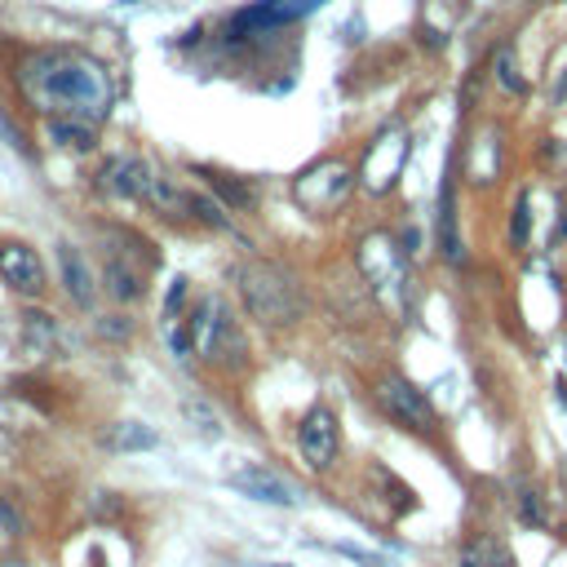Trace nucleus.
<instances>
[{
    "label": "nucleus",
    "mask_w": 567,
    "mask_h": 567,
    "mask_svg": "<svg viewBox=\"0 0 567 567\" xmlns=\"http://www.w3.org/2000/svg\"><path fill=\"white\" fill-rule=\"evenodd\" d=\"M239 567H266V563H239Z\"/></svg>",
    "instance_id": "obj_30"
},
{
    "label": "nucleus",
    "mask_w": 567,
    "mask_h": 567,
    "mask_svg": "<svg viewBox=\"0 0 567 567\" xmlns=\"http://www.w3.org/2000/svg\"><path fill=\"white\" fill-rule=\"evenodd\" d=\"M496 80H501L509 93H527V80L518 75V58H514V49H509V44H501V49H496Z\"/></svg>",
    "instance_id": "obj_17"
},
{
    "label": "nucleus",
    "mask_w": 567,
    "mask_h": 567,
    "mask_svg": "<svg viewBox=\"0 0 567 567\" xmlns=\"http://www.w3.org/2000/svg\"><path fill=\"white\" fill-rule=\"evenodd\" d=\"M18 80H22L27 97L40 111L62 115V120L97 124V120L111 115V102H115V89H111L106 66L97 58L71 53V49H49V53L27 58Z\"/></svg>",
    "instance_id": "obj_1"
},
{
    "label": "nucleus",
    "mask_w": 567,
    "mask_h": 567,
    "mask_svg": "<svg viewBox=\"0 0 567 567\" xmlns=\"http://www.w3.org/2000/svg\"><path fill=\"white\" fill-rule=\"evenodd\" d=\"M527 230H532V208H527V195H518V199H514V217H509V239H514V248L527 244Z\"/></svg>",
    "instance_id": "obj_19"
},
{
    "label": "nucleus",
    "mask_w": 567,
    "mask_h": 567,
    "mask_svg": "<svg viewBox=\"0 0 567 567\" xmlns=\"http://www.w3.org/2000/svg\"><path fill=\"white\" fill-rule=\"evenodd\" d=\"M403 155H408V142H403L399 133H381V137L368 146V155H363V182H368L372 190H385V186L399 177Z\"/></svg>",
    "instance_id": "obj_10"
},
{
    "label": "nucleus",
    "mask_w": 567,
    "mask_h": 567,
    "mask_svg": "<svg viewBox=\"0 0 567 567\" xmlns=\"http://www.w3.org/2000/svg\"><path fill=\"white\" fill-rule=\"evenodd\" d=\"M558 399H563V408H567V381H558Z\"/></svg>",
    "instance_id": "obj_28"
},
{
    "label": "nucleus",
    "mask_w": 567,
    "mask_h": 567,
    "mask_svg": "<svg viewBox=\"0 0 567 567\" xmlns=\"http://www.w3.org/2000/svg\"><path fill=\"white\" fill-rule=\"evenodd\" d=\"M315 4H323V0H257V4H248V9H239V13L230 18V35H248V31L284 27V22L301 18V13H310Z\"/></svg>",
    "instance_id": "obj_9"
},
{
    "label": "nucleus",
    "mask_w": 567,
    "mask_h": 567,
    "mask_svg": "<svg viewBox=\"0 0 567 567\" xmlns=\"http://www.w3.org/2000/svg\"><path fill=\"white\" fill-rule=\"evenodd\" d=\"M487 558H492V549H487L483 540H474V545L461 554V567H487Z\"/></svg>",
    "instance_id": "obj_23"
},
{
    "label": "nucleus",
    "mask_w": 567,
    "mask_h": 567,
    "mask_svg": "<svg viewBox=\"0 0 567 567\" xmlns=\"http://www.w3.org/2000/svg\"><path fill=\"white\" fill-rule=\"evenodd\" d=\"M182 297H186V279L177 275V279H173V288H168V301H164V315H173V310L182 306Z\"/></svg>",
    "instance_id": "obj_25"
},
{
    "label": "nucleus",
    "mask_w": 567,
    "mask_h": 567,
    "mask_svg": "<svg viewBox=\"0 0 567 567\" xmlns=\"http://www.w3.org/2000/svg\"><path fill=\"white\" fill-rule=\"evenodd\" d=\"M235 284H239V297L248 306V315L257 323H297L301 310H306V297L297 288V279L284 270V266H270V261H248L235 270Z\"/></svg>",
    "instance_id": "obj_2"
},
{
    "label": "nucleus",
    "mask_w": 567,
    "mask_h": 567,
    "mask_svg": "<svg viewBox=\"0 0 567 567\" xmlns=\"http://www.w3.org/2000/svg\"><path fill=\"white\" fill-rule=\"evenodd\" d=\"M518 518H523V523H536V527L545 523V509H540V496H536V492H523V496H518Z\"/></svg>",
    "instance_id": "obj_21"
},
{
    "label": "nucleus",
    "mask_w": 567,
    "mask_h": 567,
    "mask_svg": "<svg viewBox=\"0 0 567 567\" xmlns=\"http://www.w3.org/2000/svg\"><path fill=\"white\" fill-rule=\"evenodd\" d=\"M377 403H381L394 421H403L408 430H434V408H430L425 390H416V385L403 381V377H381V381H377Z\"/></svg>",
    "instance_id": "obj_5"
},
{
    "label": "nucleus",
    "mask_w": 567,
    "mask_h": 567,
    "mask_svg": "<svg viewBox=\"0 0 567 567\" xmlns=\"http://www.w3.org/2000/svg\"><path fill=\"white\" fill-rule=\"evenodd\" d=\"M155 443H159V434L151 425H142V421H120L106 434V447L111 452H142V447H155Z\"/></svg>",
    "instance_id": "obj_14"
},
{
    "label": "nucleus",
    "mask_w": 567,
    "mask_h": 567,
    "mask_svg": "<svg viewBox=\"0 0 567 567\" xmlns=\"http://www.w3.org/2000/svg\"><path fill=\"white\" fill-rule=\"evenodd\" d=\"M558 235H567V217H563V221H558Z\"/></svg>",
    "instance_id": "obj_29"
},
{
    "label": "nucleus",
    "mask_w": 567,
    "mask_h": 567,
    "mask_svg": "<svg viewBox=\"0 0 567 567\" xmlns=\"http://www.w3.org/2000/svg\"><path fill=\"white\" fill-rule=\"evenodd\" d=\"M337 554H346V558H354V563H363V567H385V558H377V554H368V549H354V545H337Z\"/></svg>",
    "instance_id": "obj_24"
},
{
    "label": "nucleus",
    "mask_w": 567,
    "mask_h": 567,
    "mask_svg": "<svg viewBox=\"0 0 567 567\" xmlns=\"http://www.w3.org/2000/svg\"><path fill=\"white\" fill-rule=\"evenodd\" d=\"M0 279L22 292V297H40L44 292V261L31 244H0Z\"/></svg>",
    "instance_id": "obj_7"
},
{
    "label": "nucleus",
    "mask_w": 567,
    "mask_h": 567,
    "mask_svg": "<svg viewBox=\"0 0 567 567\" xmlns=\"http://www.w3.org/2000/svg\"><path fill=\"white\" fill-rule=\"evenodd\" d=\"M102 279H106V292H111L115 301H137V297H142V275H137L133 266H124L120 257L106 261Z\"/></svg>",
    "instance_id": "obj_15"
},
{
    "label": "nucleus",
    "mask_w": 567,
    "mask_h": 567,
    "mask_svg": "<svg viewBox=\"0 0 567 567\" xmlns=\"http://www.w3.org/2000/svg\"><path fill=\"white\" fill-rule=\"evenodd\" d=\"M297 452L310 470H328L341 452V430H337V416L328 408H310L306 421L297 425Z\"/></svg>",
    "instance_id": "obj_6"
},
{
    "label": "nucleus",
    "mask_w": 567,
    "mask_h": 567,
    "mask_svg": "<svg viewBox=\"0 0 567 567\" xmlns=\"http://www.w3.org/2000/svg\"><path fill=\"white\" fill-rule=\"evenodd\" d=\"M27 332H31V346L40 350L44 341H53V323H49V315H27Z\"/></svg>",
    "instance_id": "obj_20"
},
{
    "label": "nucleus",
    "mask_w": 567,
    "mask_h": 567,
    "mask_svg": "<svg viewBox=\"0 0 567 567\" xmlns=\"http://www.w3.org/2000/svg\"><path fill=\"white\" fill-rule=\"evenodd\" d=\"M49 142H53V146H66V151H89V146H93V124L53 115V120H49Z\"/></svg>",
    "instance_id": "obj_16"
},
{
    "label": "nucleus",
    "mask_w": 567,
    "mask_h": 567,
    "mask_svg": "<svg viewBox=\"0 0 567 567\" xmlns=\"http://www.w3.org/2000/svg\"><path fill=\"white\" fill-rule=\"evenodd\" d=\"M190 341H195V354L213 359V363H235L244 354V341L235 332V319L226 315L221 301H204L190 319Z\"/></svg>",
    "instance_id": "obj_3"
},
{
    "label": "nucleus",
    "mask_w": 567,
    "mask_h": 567,
    "mask_svg": "<svg viewBox=\"0 0 567 567\" xmlns=\"http://www.w3.org/2000/svg\"><path fill=\"white\" fill-rule=\"evenodd\" d=\"M226 483H230L239 496L261 501V505H297V487H292L284 474L266 470V465H244V470H235Z\"/></svg>",
    "instance_id": "obj_8"
},
{
    "label": "nucleus",
    "mask_w": 567,
    "mask_h": 567,
    "mask_svg": "<svg viewBox=\"0 0 567 567\" xmlns=\"http://www.w3.org/2000/svg\"><path fill=\"white\" fill-rule=\"evenodd\" d=\"M102 337H128V323H102Z\"/></svg>",
    "instance_id": "obj_26"
},
{
    "label": "nucleus",
    "mask_w": 567,
    "mask_h": 567,
    "mask_svg": "<svg viewBox=\"0 0 567 567\" xmlns=\"http://www.w3.org/2000/svg\"><path fill=\"white\" fill-rule=\"evenodd\" d=\"M350 186H354V173H350L346 164L328 159V164H315L310 173H301L297 186H292V195H297L301 208H310V213H328V208H341V204H346Z\"/></svg>",
    "instance_id": "obj_4"
},
{
    "label": "nucleus",
    "mask_w": 567,
    "mask_h": 567,
    "mask_svg": "<svg viewBox=\"0 0 567 567\" xmlns=\"http://www.w3.org/2000/svg\"><path fill=\"white\" fill-rule=\"evenodd\" d=\"M567 97V66H563V75H558V84H554V102H563Z\"/></svg>",
    "instance_id": "obj_27"
},
{
    "label": "nucleus",
    "mask_w": 567,
    "mask_h": 567,
    "mask_svg": "<svg viewBox=\"0 0 567 567\" xmlns=\"http://www.w3.org/2000/svg\"><path fill=\"white\" fill-rule=\"evenodd\" d=\"M439 248H443L447 266H461V261H465V248H461V235H456V208H452V186H443V195H439Z\"/></svg>",
    "instance_id": "obj_13"
},
{
    "label": "nucleus",
    "mask_w": 567,
    "mask_h": 567,
    "mask_svg": "<svg viewBox=\"0 0 567 567\" xmlns=\"http://www.w3.org/2000/svg\"><path fill=\"white\" fill-rule=\"evenodd\" d=\"M0 532H4V536H18V532H22V514H18L4 496H0Z\"/></svg>",
    "instance_id": "obj_22"
},
{
    "label": "nucleus",
    "mask_w": 567,
    "mask_h": 567,
    "mask_svg": "<svg viewBox=\"0 0 567 567\" xmlns=\"http://www.w3.org/2000/svg\"><path fill=\"white\" fill-rule=\"evenodd\" d=\"M186 213H195L199 221H208V226H221V230L230 226V217H226V208H221L217 199H208V195H190V199H186Z\"/></svg>",
    "instance_id": "obj_18"
},
{
    "label": "nucleus",
    "mask_w": 567,
    "mask_h": 567,
    "mask_svg": "<svg viewBox=\"0 0 567 567\" xmlns=\"http://www.w3.org/2000/svg\"><path fill=\"white\" fill-rule=\"evenodd\" d=\"M102 177H106V190H115V195H128V199H146V190H151V182H155L151 164H146V159H137V155L111 159Z\"/></svg>",
    "instance_id": "obj_11"
},
{
    "label": "nucleus",
    "mask_w": 567,
    "mask_h": 567,
    "mask_svg": "<svg viewBox=\"0 0 567 567\" xmlns=\"http://www.w3.org/2000/svg\"><path fill=\"white\" fill-rule=\"evenodd\" d=\"M58 270H62V288L75 306H93V275H89V261L80 257L75 244H58Z\"/></svg>",
    "instance_id": "obj_12"
}]
</instances>
